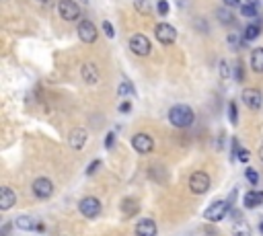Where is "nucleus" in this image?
Listing matches in <instances>:
<instances>
[{"instance_id":"17","label":"nucleus","mask_w":263,"mask_h":236,"mask_svg":"<svg viewBox=\"0 0 263 236\" xmlns=\"http://www.w3.org/2000/svg\"><path fill=\"white\" fill-rule=\"evenodd\" d=\"M15 226H17L19 230H27V232H31V230H37V228H39V222H37V220H33L31 216H19V218L15 220Z\"/></svg>"},{"instance_id":"22","label":"nucleus","mask_w":263,"mask_h":236,"mask_svg":"<svg viewBox=\"0 0 263 236\" xmlns=\"http://www.w3.org/2000/svg\"><path fill=\"white\" fill-rule=\"evenodd\" d=\"M240 15L245 19H255V17H259V7L245 3V5H240Z\"/></svg>"},{"instance_id":"41","label":"nucleus","mask_w":263,"mask_h":236,"mask_svg":"<svg viewBox=\"0 0 263 236\" xmlns=\"http://www.w3.org/2000/svg\"><path fill=\"white\" fill-rule=\"evenodd\" d=\"M259 232H261V236H263V222L259 224Z\"/></svg>"},{"instance_id":"1","label":"nucleus","mask_w":263,"mask_h":236,"mask_svg":"<svg viewBox=\"0 0 263 236\" xmlns=\"http://www.w3.org/2000/svg\"><path fill=\"white\" fill-rule=\"evenodd\" d=\"M169 122L175 128L185 130L195 122V113H193V109L189 105H175V107L169 109Z\"/></svg>"},{"instance_id":"27","label":"nucleus","mask_w":263,"mask_h":236,"mask_svg":"<svg viewBox=\"0 0 263 236\" xmlns=\"http://www.w3.org/2000/svg\"><path fill=\"white\" fill-rule=\"evenodd\" d=\"M218 72H220V78L222 80H228L230 78V66H228V62L226 60H220V64H218Z\"/></svg>"},{"instance_id":"38","label":"nucleus","mask_w":263,"mask_h":236,"mask_svg":"<svg viewBox=\"0 0 263 236\" xmlns=\"http://www.w3.org/2000/svg\"><path fill=\"white\" fill-rule=\"evenodd\" d=\"M9 232H11V224H5V228H3V236H9Z\"/></svg>"},{"instance_id":"31","label":"nucleus","mask_w":263,"mask_h":236,"mask_svg":"<svg viewBox=\"0 0 263 236\" xmlns=\"http://www.w3.org/2000/svg\"><path fill=\"white\" fill-rule=\"evenodd\" d=\"M101 29H103V33L107 35V39H113V37H115V29H113V25H111L109 21H103Z\"/></svg>"},{"instance_id":"9","label":"nucleus","mask_w":263,"mask_h":236,"mask_svg":"<svg viewBox=\"0 0 263 236\" xmlns=\"http://www.w3.org/2000/svg\"><path fill=\"white\" fill-rule=\"evenodd\" d=\"M78 211H80L84 218L93 220V218H97V216L101 214V201H99L97 197H82V199L78 201Z\"/></svg>"},{"instance_id":"32","label":"nucleus","mask_w":263,"mask_h":236,"mask_svg":"<svg viewBox=\"0 0 263 236\" xmlns=\"http://www.w3.org/2000/svg\"><path fill=\"white\" fill-rule=\"evenodd\" d=\"M249 158H251V152H249L247 148H240V150L236 152V160H238V162H245V164H247Z\"/></svg>"},{"instance_id":"7","label":"nucleus","mask_w":263,"mask_h":236,"mask_svg":"<svg viewBox=\"0 0 263 236\" xmlns=\"http://www.w3.org/2000/svg\"><path fill=\"white\" fill-rule=\"evenodd\" d=\"M155 35H157L159 43H163V45H173L177 41V29L169 23H159L155 27Z\"/></svg>"},{"instance_id":"6","label":"nucleus","mask_w":263,"mask_h":236,"mask_svg":"<svg viewBox=\"0 0 263 236\" xmlns=\"http://www.w3.org/2000/svg\"><path fill=\"white\" fill-rule=\"evenodd\" d=\"M76 33H78V39L82 41V43H86V45H93L95 41H97V25L93 23V21H89V19H82L80 23H78V27H76Z\"/></svg>"},{"instance_id":"42","label":"nucleus","mask_w":263,"mask_h":236,"mask_svg":"<svg viewBox=\"0 0 263 236\" xmlns=\"http://www.w3.org/2000/svg\"><path fill=\"white\" fill-rule=\"evenodd\" d=\"M39 3H50V0H39Z\"/></svg>"},{"instance_id":"3","label":"nucleus","mask_w":263,"mask_h":236,"mask_svg":"<svg viewBox=\"0 0 263 236\" xmlns=\"http://www.w3.org/2000/svg\"><path fill=\"white\" fill-rule=\"evenodd\" d=\"M58 15H60L62 21L72 23V21L80 19L82 11H80V7L74 3V0H60V3H58Z\"/></svg>"},{"instance_id":"20","label":"nucleus","mask_w":263,"mask_h":236,"mask_svg":"<svg viewBox=\"0 0 263 236\" xmlns=\"http://www.w3.org/2000/svg\"><path fill=\"white\" fill-rule=\"evenodd\" d=\"M259 35H261V25H259V23H251V25H247V29H245V33H243V39H245V43H247V41L257 39Z\"/></svg>"},{"instance_id":"15","label":"nucleus","mask_w":263,"mask_h":236,"mask_svg":"<svg viewBox=\"0 0 263 236\" xmlns=\"http://www.w3.org/2000/svg\"><path fill=\"white\" fill-rule=\"evenodd\" d=\"M15 203H17V193L11 187H3V189H0V209L9 211Z\"/></svg>"},{"instance_id":"14","label":"nucleus","mask_w":263,"mask_h":236,"mask_svg":"<svg viewBox=\"0 0 263 236\" xmlns=\"http://www.w3.org/2000/svg\"><path fill=\"white\" fill-rule=\"evenodd\" d=\"M157 232H159V228L152 218H142L136 224V236H157Z\"/></svg>"},{"instance_id":"4","label":"nucleus","mask_w":263,"mask_h":236,"mask_svg":"<svg viewBox=\"0 0 263 236\" xmlns=\"http://www.w3.org/2000/svg\"><path fill=\"white\" fill-rule=\"evenodd\" d=\"M210 185H212L210 175L204 173V171H195V173L189 177V191H191L193 195H204V193H208Z\"/></svg>"},{"instance_id":"13","label":"nucleus","mask_w":263,"mask_h":236,"mask_svg":"<svg viewBox=\"0 0 263 236\" xmlns=\"http://www.w3.org/2000/svg\"><path fill=\"white\" fill-rule=\"evenodd\" d=\"M86 140H89V132L84 128H76L68 136V144H70L72 150H82L86 146Z\"/></svg>"},{"instance_id":"16","label":"nucleus","mask_w":263,"mask_h":236,"mask_svg":"<svg viewBox=\"0 0 263 236\" xmlns=\"http://www.w3.org/2000/svg\"><path fill=\"white\" fill-rule=\"evenodd\" d=\"M243 203H245L247 209H253V207L261 205L263 203V191H247L245 197H243Z\"/></svg>"},{"instance_id":"18","label":"nucleus","mask_w":263,"mask_h":236,"mask_svg":"<svg viewBox=\"0 0 263 236\" xmlns=\"http://www.w3.org/2000/svg\"><path fill=\"white\" fill-rule=\"evenodd\" d=\"M251 68L257 74H263V48H257L251 52Z\"/></svg>"},{"instance_id":"35","label":"nucleus","mask_w":263,"mask_h":236,"mask_svg":"<svg viewBox=\"0 0 263 236\" xmlns=\"http://www.w3.org/2000/svg\"><path fill=\"white\" fill-rule=\"evenodd\" d=\"M222 3L228 9H240V0H222Z\"/></svg>"},{"instance_id":"37","label":"nucleus","mask_w":263,"mask_h":236,"mask_svg":"<svg viewBox=\"0 0 263 236\" xmlns=\"http://www.w3.org/2000/svg\"><path fill=\"white\" fill-rule=\"evenodd\" d=\"M129 109H132V103H129V101H123V103L119 105V113H129Z\"/></svg>"},{"instance_id":"40","label":"nucleus","mask_w":263,"mask_h":236,"mask_svg":"<svg viewBox=\"0 0 263 236\" xmlns=\"http://www.w3.org/2000/svg\"><path fill=\"white\" fill-rule=\"evenodd\" d=\"M259 158H261V162H263V142H261V146H259Z\"/></svg>"},{"instance_id":"28","label":"nucleus","mask_w":263,"mask_h":236,"mask_svg":"<svg viewBox=\"0 0 263 236\" xmlns=\"http://www.w3.org/2000/svg\"><path fill=\"white\" fill-rule=\"evenodd\" d=\"M134 7H136V11L140 15H148L150 13V3H148V0H136Z\"/></svg>"},{"instance_id":"36","label":"nucleus","mask_w":263,"mask_h":236,"mask_svg":"<svg viewBox=\"0 0 263 236\" xmlns=\"http://www.w3.org/2000/svg\"><path fill=\"white\" fill-rule=\"evenodd\" d=\"M234 80H236V82L243 80V66H240V64H234Z\"/></svg>"},{"instance_id":"5","label":"nucleus","mask_w":263,"mask_h":236,"mask_svg":"<svg viewBox=\"0 0 263 236\" xmlns=\"http://www.w3.org/2000/svg\"><path fill=\"white\" fill-rule=\"evenodd\" d=\"M129 50L134 52L136 56L144 58V56H148L152 52V43H150V39L144 33H134L129 37Z\"/></svg>"},{"instance_id":"19","label":"nucleus","mask_w":263,"mask_h":236,"mask_svg":"<svg viewBox=\"0 0 263 236\" xmlns=\"http://www.w3.org/2000/svg\"><path fill=\"white\" fill-rule=\"evenodd\" d=\"M216 17H218V21L222 25H234V15H232V9H228V7L218 9L216 11Z\"/></svg>"},{"instance_id":"10","label":"nucleus","mask_w":263,"mask_h":236,"mask_svg":"<svg viewBox=\"0 0 263 236\" xmlns=\"http://www.w3.org/2000/svg\"><path fill=\"white\" fill-rule=\"evenodd\" d=\"M132 148H134L136 152H140V154H150L155 150V138L140 132V134H136L134 138H132Z\"/></svg>"},{"instance_id":"24","label":"nucleus","mask_w":263,"mask_h":236,"mask_svg":"<svg viewBox=\"0 0 263 236\" xmlns=\"http://www.w3.org/2000/svg\"><path fill=\"white\" fill-rule=\"evenodd\" d=\"M138 211H140L138 201H134V199H125V201H123V214H125V216H134V214H138Z\"/></svg>"},{"instance_id":"21","label":"nucleus","mask_w":263,"mask_h":236,"mask_svg":"<svg viewBox=\"0 0 263 236\" xmlns=\"http://www.w3.org/2000/svg\"><path fill=\"white\" fill-rule=\"evenodd\" d=\"M136 90H134V84H132L129 80H121L119 82V86H117V95L121 97V99H127V97H132Z\"/></svg>"},{"instance_id":"34","label":"nucleus","mask_w":263,"mask_h":236,"mask_svg":"<svg viewBox=\"0 0 263 236\" xmlns=\"http://www.w3.org/2000/svg\"><path fill=\"white\" fill-rule=\"evenodd\" d=\"M99 169H101V160L97 158V160H93V162L86 167V171H84V173H86V177H91V175H93L95 171H99Z\"/></svg>"},{"instance_id":"2","label":"nucleus","mask_w":263,"mask_h":236,"mask_svg":"<svg viewBox=\"0 0 263 236\" xmlns=\"http://www.w3.org/2000/svg\"><path fill=\"white\" fill-rule=\"evenodd\" d=\"M228 209H230V203H228V201L216 199V201H212V203L208 205V209L204 211V218H206L208 222H214V224H216V222H220V220L226 218Z\"/></svg>"},{"instance_id":"30","label":"nucleus","mask_w":263,"mask_h":236,"mask_svg":"<svg viewBox=\"0 0 263 236\" xmlns=\"http://www.w3.org/2000/svg\"><path fill=\"white\" fill-rule=\"evenodd\" d=\"M245 177H247V181H249L251 185H257V183H259V173H257L255 169H251V167L245 171Z\"/></svg>"},{"instance_id":"33","label":"nucleus","mask_w":263,"mask_h":236,"mask_svg":"<svg viewBox=\"0 0 263 236\" xmlns=\"http://www.w3.org/2000/svg\"><path fill=\"white\" fill-rule=\"evenodd\" d=\"M115 140H117V134H115V132H109V134H107V138H105V148H107V150H111V148H113V144H115Z\"/></svg>"},{"instance_id":"29","label":"nucleus","mask_w":263,"mask_h":236,"mask_svg":"<svg viewBox=\"0 0 263 236\" xmlns=\"http://www.w3.org/2000/svg\"><path fill=\"white\" fill-rule=\"evenodd\" d=\"M169 11H171V5L167 3V0H159V3H157V13H159L161 17H167Z\"/></svg>"},{"instance_id":"25","label":"nucleus","mask_w":263,"mask_h":236,"mask_svg":"<svg viewBox=\"0 0 263 236\" xmlns=\"http://www.w3.org/2000/svg\"><path fill=\"white\" fill-rule=\"evenodd\" d=\"M232 236H253V230H251V226H249V224L240 222V224H236V226H234Z\"/></svg>"},{"instance_id":"8","label":"nucleus","mask_w":263,"mask_h":236,"mask_svg":"<svg viewBox=\"0 0 263 236\" xmlns=\"http://www.w3.org/2000/svg\"><path fill=\"white\" fill-rule=\"evenodd\" d=\"M240 99H243V103L251 109V111H259V109H263V92L259 90V88H245L243 92H240Z\"/></svg>"},{"instance_id":"11","label":"nucleus","mask_w":263,"mask_h":236,"mask_svg":"<svg viewBox=\"0 0 263 236\" xmlns=\"http://www.w3.org/2000/svg\"><path fill=\"white\" fill-rule=\"evenodd\" d=\"M31 189H33V195H35L37 199H50V197L54 195V183H52L50 179H46V177L35 179Z\"/></svg>"},{"instance_id":"23","label":"nucleus","mask_w":263,"mask_h":236,"mask_svg":"<svg viewBox=\"0 0 263 236\" xmlns=\"http://www.w3.org/2000/svg\"><path fill=\"white\" fill-rule=\"evenodd\" d=\"M243 41H245V39H243L236 31H232V33H228V35H226V43H228V48H230V50H234V52L240 48V43H243Z\"/></svg>"},{"instance_id":"26","label":"nucleus","mask_w":263,"mask_h":236,"mask_svg":"<svg viewBox=\"0 0 263 236\" xmlns=\"http://www.w3.org/2000/svg\"><path fill=\"white\" fill-rule=\"evenodd\" d=\"M228 120H230L232 126L238 124V111H236V103H234V101L228 103Z\"/></svg>"},{"instance_id":"39","label":"nucleus","mask_w":263,"mask_h":236,"mask_svg":"<svg viewBox=\"0 0 263 236\" xmlns=\"http://www.w3.org/2000/svg\"><path fill=\"white\" fill-rule=\"evenodd\" d=\"M247 3H249V5H255V7H259V5H261V0H247Z\"/></svg>"},{"instance_id":"12","label":"nucleus","mask_w":263,"mask_h":236,"mask_svg":"<svg viewBox=\"0 0 263 236\" xmlns=\"http://www.w3.org/2000/svg\"><path fill=\"white\" fill-rule=\"evenodd\" d=\"M80 76H82V80H84L89 86H95V84H99V80H101V72H99V68H97L95 62H84V64L80 66Z\"/></svg>"}]
</instances>
